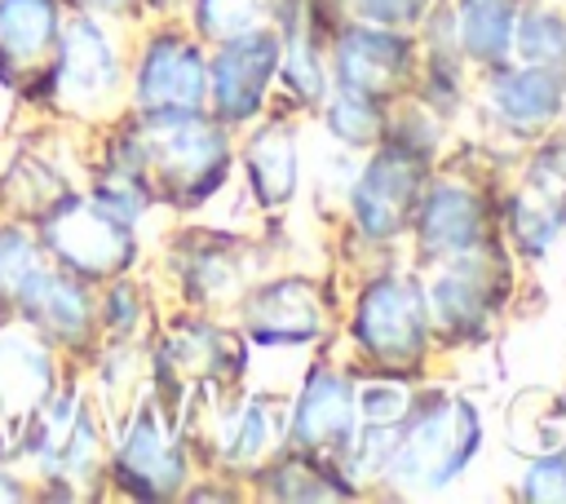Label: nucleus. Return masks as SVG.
Returning <instances> with one entry per match:
<instances>
[{"label":"nucleus","instance_id":"f257e3e1","mask_svg":"<svg viewBox=\"0 0 566 504\" xmlns=\"http://www.w3.org/2000/svg\"><path fill=\"white\" fill-rule=\"evenodd\" d=\"M133 164H119L128 177L155 181L159 190L195 203L221 181L226 141L212 124H203L195 111H146L137 133L128 137Z\"/></svg>","mask_w":566,"mask_h":504},{"label":"nucleus","instance_id":"6e6552de","mask_svg":"<svg viewBox=\"0 0 566 504\" xmlns=\"http://www.w3.org/2000/svg\"><path fill=\"white\" fill-rule=\"evenodd\" d=\"M478 442V420L469 407H442L433 411L402 447L398 455V473L411 477V482H429V486H442L473 451Z\"/></svg>","mask_w":566,"mask_h":504},{"label":"nucleus","instance_id":"dca6fc26","mask_svg":"<svg viewBox=\"0 0 566 504\" xmlns=\"http://www.w3.org/2000/svg\"><path fill=\"white\" fill-rule=\"evenodd\" d=\"M478 234V208L460 190H438L424 208V239L429 248H464Z\"/></svg>","mask_w":566,"mask_h":504},{"label":"nucleus","instance_id":"6ab92c4d","mask_svg":"<svg viewBox=\"0 0 566 504\" xmlns=\"http://www.w3.org/2000/svg\"><path fill=\"white\" fill-rule=\"evenodd\" d=\"M513 31L509 0H464V44L478 57H500Z\"/></svg>","mask_w":566,"mask_h":504},{"label":"nucleus","instance_id":"aec40b11","mask_svg":"<svg viewBox=\"0 0 566 504\" xmlns=\"http://www.w3.org/2000/svg\"><path fill=\"white\" fill-rule=\"evenodd\" d=\"M261 18H265V0H199V27L221 40L256 31Z\"/></svg>","mask_w":566,"mask_h":504},{"label":"nucleus","instance_id":"9d476101","mask_svg":"<svg viewBox=\"0 0 566 504\" xmlns=\"http://www.w3.org/2000/svg\"><path fill=\"white\" fill-rule=\"evenodd\" d=\"M274 57H279V44L270 35H234L226 44V53L212 62L208 71V84H212V102L221 111V119H248L261 102V88L274 71Z\"/></svg>","mask_w":566,"mask_h":504},{"label":"nucleus","instance_id":"ddd939ff","mask_svg":"<svg viewBox=\"0 0 566 504\" xmlns=\"http://www.w3.org/2000/svg\"><path fill=\"white\" fill-rule=\"evenodd\" d=\"M252 332L261 340H305L318 327V305L310 296V287L301 283H279L265 296H256L252 314H248Z\"/></svg>","mask_w":566,"mask_h":504},{"label":"nucleus","instance_id":"412c9836","mask_svg":"<svg viewBox=\"0 0 566 504\" xmlns=\"http://www.w3.org/2000/svg\"><path fill=\"white\" fill-rule=\"evenodd\" d=\"M482 292V274H478V265H455L442 283H438V305H442V314L447 318H464V314H473L478 309V296Z\"/></svg>","mask_w":566,"mask_h":504},{"label":"nucleus","instance_id":"7ed1b4c3","mask_svg":"<svg viewBox=\"0 0 566 504\" xmlns=\"http://www.w3.org/2000/svg\"><path fill=\"white\" fill-rule=\"evenodd\" d=\"M40 88L53 93V102L62 111H75V115H88L115 97L119 57H115V44L93 13L80 9L62 22V35H57V49H53V62H49Z\"/></svg>","mask_w":566,"mask_h":504},{"label":"nucleus","instance_id":"1a4fd4ad","mask_svg":"<svg viewBox=\"0 0 566 504\" xmlns=\"http://www.w3.org/2000/svg\"><path fill=\"white\" fill-rule=\"evenodd\" d=\"M208 93L203 57L181 40H155L137 66V106L142 111H199Z\"/></svg>","mask_w":566,"mask_h":504},{"label":"nucleus","instance_id":"b1692460","mask_svg":"<svg viewBox=\"0 0 566 504\" xmlns=\"http://www.w3.org/2000/svg\"><path fill=\"white\" fill-rule=\"evenodd\" d=\"M265 433H270L265 411H261V407H248V411L239 416V429H234V438H230L226 447H230L234 460H252V455L265 447Z\"/></svg>","mask_w":566,"mask_h":504},{"label":"nucleus","instance_id":"cd10ccee","mask_svg":"<svg viewBox=\"0 0 566 504\" xmlns=\"http://www.w3.org/2000/svg\"><path fill=\"white\" fill-rule=\"evenodd\" d=\"M31 491L22 486V477H13V473H4L0 469V500H27Z\"/></svg>","mask_w":566,"mask_h":504},{"label":"nucleus","instance_id":"39448f33","mask_svg":"<svg viewBox=\"0 0 566 504\" xmlns=\"http://www.w3.org/2000/svg\"><path fill=\"white\" fill-rule=\"evenodd\" d=\"M53 389H57L53 345L40 332H31L22 318L4 323L0 327V424L18 429L22 438Z\"/></svg>","mask_w":566,"mask_h":504},{"label":"nucleus","instance_id":"2eb2a0df","mask_svg":"<svg viewBox=\"0 0 566 504\" xmlns=\"http://www.w3.org/2000/svg\"><path fill=\"white\" fill-rule=\"evenodd\" d=\"M398 44L389 35H376V31H354L345 35L340 44V71H345V84L349 88H376L385 84L394 71H398Z\"/></svg>","mask_w":566,"mask_h":504},{"label":"nucleus","instance_id":"f3484780","mask_svg":"<svg viewBox=\"0 0 566 504\" xmlns=\"http://www.w3.org/2000/svg\"><path fill=\"white\" fill-rule=\"evenodd\" d=\"M248 172H252V186L265 203H279L287 190H292V141L283 133H261L248 150Z\"/></svg>","mask_w":566,"mask_h":504},{"label":"nucleus","instance_id":"9b49d317","mask_svg":"<svg viewBox=\"0 0 566 504\" xmlns=\"http://www.w3.org/2000/svg\"><path fill=\"white\" fill-rule=\"evenodd\" d=\"M358 332L363 340L385 354V358H407L420 349L424 340V301L402 287V283H380L376 292H367L363 314H358Z\"/></svg>","mask_w":566,"mask_h":504},{"label":"nucleus","instance_id":"0eeeda50","mask_svg":"<svg viewBox=\"0 0 566 504\" xmlns=\"http://www.w3.org/2000/svg\"><path fill=\"white\" fill-rule=\"evenodd\" d=\"M115 473L128 491L137 495H172L181 486V451L172 442V433L164 429V420L155 416V407H142L119 447H115Z\"/></svg>","mask_w":566,"mask_h":504},{"label":"nucleus","instance_id":"f03ea898","mask_svg":"<svg viewBox=\"0 0 566 504\" xmlns=\"http://www.w3.org/2000/svg\"><path fill=\"white\" fill-rule=\"evenodd\" d=\"M35 243L84 283L115 279L133 261V221L115 217L93 195H57L35 217Z\"/></svg>","mask_w":566,"mask_h":504},{"label":"nucleus","instance_id":"bb28decb","mask_svg":"<svg viewBox=\"0 0 566 504\" xmlns=\"http://www.w3.org/2000/svg\"><path fill=\"white\" fill-rule=\"evenodd\" d=\"M354 4L376 22H407L420 13V0H354Z\"/></svg>","mask_w":566,"mask_h":504},{"label":"nucleus","instance_id":"4468645a","mask_svg":"<svg viewBox=\"0 0 566 504\" xmlns=\"http://www.w3.org/2000/svg\"><path fill=\"white\" fill-rule=\"evenodd\" d=\"M349 429H354V389L332 376H318L296 411V433L305 442H327V438H345Z\"/></svg>","mask_w":566,"mask_h":504},{"label":"nucleus","instance_id":"f8f14e48","mask_svg":"<svg viewBox=\"0 0 566 504\" xmlns=\"http://www.w3.org/2000/svg\"><path fill=\"white\" fill-rule=\"evenodd\" d=\"M411 190H416V168L402 155H385L380 164H371L367 177L358 181V195H354L363 230L367 234H389L398 225L402 208L411 203Z\"/></svg>","mask_w":566,"mask_h":504},{"label":"nucleus","instance_id":"393cba45","mask_svg":"<svg viewBox=\"0 0 566 504\" xmlns=\"http://www.w3.org/2000/svg\"><path fill=\"white\" fill-rule=\"evenodd\" d=\"M526 491L535 500H566V460L553 455V460H539L526 477Z\"/></svg>","mask_w":566,"mask_h":504},{"label":"nucleus","instance_id":"a211bd4d","mask_svg":"<svg viewBox=\"0 0 566 504\" xmlns=\"http://www.w3.org/2000/svg\"><path fill=\"white\" fill-rule=\"evenodd\" d=\"M495 102L513 119H544L557 106V84L544 71H517L495 84Z\"/></svg>","mask_w":566,"mask_h":504},{"label":"nucleus","instance_id":"5701e85b","mask_svg":"<svg viewBox=\"0 0 566 504\" xmlns=\"http://www.w3.org/2000/svg\"><path fill=\"white\" fill-rule=\"evenodd\" d=\"M332 124L345 133V137H371V128H376V111L367 106V93L363 88H345L340 93V102H336V111H332Z\"/></svg>","mask_w":566,"mask_h":504},{"label":"nucleus","instance_id":"423d86ee","mask_svg":"<svg viewBox=\"0 0 566 504\" xmlns=\"http://www.w3.org/2000/svg\"><path fill=\"white\" fill-rule=\"evenodd\" d=\"M66 22L62 0H0V80L9 88L44 84L57 35Z\"/></svg>","mask_w":566,"mask_h":504},{"label":"nucleus","instance_id":"20e7f679","mask_svg":"<svg viewBox=\"0 0 566 504\" xmlns=\"http://www.w3.org/2000/svg\"><path fill=\"white\" fill-rule=\"evenodd\" d=\"M31 332H40L49 345H80L93 332V296L88 283L75 279L71 270L53 265L49 256H40L9 292L4 301Z\"/></svg>","mask_w":566,"mask_h":504},{"label":"nucleus","instance_id":"4be33fe9","mask_svg":"<svg viewBox=\"0 0 566 504\" xmlns=\"http://www.w3.org/2000/svg\"><path fill=\"white\" fill-rule=\"evenodd\" d=\"M517 40H522V53L531 62H553L557 53H566V27L553 18H526Z\"/></svg>","mask_w":566,"mask_h":504},{"label":"nucleus","instance_id":"c85d7f7f","mask_svg":"<svg viewBox=\"0 0 566 504\" xmlns=\"http://www.w3.org/2000/svg\"><path fill=\"white\" fill-rule=\"evenodd\" d=\"M75 4H80L84 13H97V9H119L124 0H75Z\"/></svg>","mask_w":566,"mask_h":504},{"label":"nucleus","instance_id":"a878e982","mask_svg":"<svg viewBox=\"0 0 566 504\" xmlns=\"http://www.w3.org/2000/svg\"><path fill=\"white\" fill-rule=\"evenodd\" d=\"M402 402H407V393H402L398 385H367V389L358 393V407H363L371 420H394V416L402 411Z\"/></svg>","mask_w":566,"mask_h":504}]
</instances>
